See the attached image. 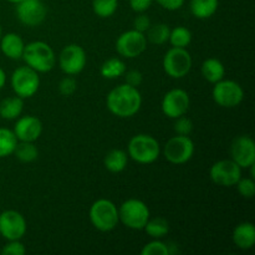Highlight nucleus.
Returning <instances> with one entry per match:
<instances>
[{
  "mask_svg": "<svg viewBox=\"0 0 255 255\" xmlns=\"http://www.w3.org/2000/svg\"><path fill=\"white\" fill-rule=\"evenodd\" d=\"M106 106L114 116L120 119H129L141 109V92L137 87L129 86L127 84L119 85L107 95Z\"/></svg>",
  "mask_w": 255,
  "mask_h": 255,
  "instance_id": "nucleus-1",
  "label": "nucleus"
},
{
  "mask_svg": "<svg viewBox=\"0 0 255 255\" xmlns=\"http://www.w3.org/2000/svg\"><path fill=\"white\" fill-rule=\"evenodd\" d=\"M22 60L25 64L39 74H45L54 69L56 56L49 44L44 41H32L25 45Z\"/></svg>",
  "mask_w": 255,
  "mask_h": 255,
  "instance_id": "nucleus-2",
  "label": "nucleus"
},
{
  "mask_svg": "<svg viewBox=\"0 0 255 255\" xmlns=\"http://www.w3.org/2000/svg\"><path fill=\"white\" fill-rule=\"evenodd\" d=\"M127 154L139 164H151L161 154L159 142L151 134L139 133L132 137L127 146Z\"/></svg>",
  "mask_w": 255,
  "mask_h": 255,
  "instance_id": "nucleus-3",
  "label": "nucleus"
},
{
  "mask_svg": "<svg viewBox=\"0 0 255 255\" xmlns=\"http://www.w3.org/2000/svg\"><path fill=\"white\" fill-rule=\"evenodd\" d=\"M90 222L100 232L114 231L120 223L119 208L110 199H97L94 202L89 212Z\"/></svg>",
  "mask_w": 255,
  "mask_h": 255,
  "instance_id": "nucleus-4",
  "label": "nucleus"
},
{
  "mask_svg": "<svg viewBox=\"0 0 255 255\" xmlns=\"http://www.w3.org/2000/svg\"><path fill=\"white\" fill-rule=\"evenodd\" d=\"M120 222L132 231H142L148 222L151 213L143 201L131 198L125 201L119 208Z\"/></svg>",
  "mask_w": 255,
  "mask_h": 255,
  "instance_id": "nucleus-5",
  "label": "nucleus"
},
{
  "mask_svg": "<svg viewBox=\"0 0 255 255\" xmlns=\"http://www.w3.org/2000/svg\"><path fill=\"white\" fill-rule=\"evenodd\" d=\"M10 85L16 96L21 99H30L34 96L40 87L39 72L31 67L20 66L12 71L10 77Z\"/></svg>",
  "mask_w": 255,
  "mask_h": 255,
  "instance_id": "nucleus-6",
  "label": "nucleus"
},
{
  "mask_svg": "<svg viewBox=\"0 0 255 255\" xmlns=\"http://www.w3.org/2000/svg\"><path fill=\"white\" fill-rule=\"evenodd\" d=\"M214 102L224 109L239 106L244 100V90L234 80H224L216 82L212 91Z\"/></svg>",
  "mask_w": 255,
  "mask_h": 255,
  "instance_id": "nucleus-7",
  "label": "nucleus"
},
{
  "mask_svg": "<svg viewBox=\"0 0 255 255\" xmlns=\"http://www.w3.org/2000/svg\"><path fill=\"white\" fill-rule=\"evenodd\" d=\"M192 69V56L187 49L171 47L163 57V70L172 79L187 76Z\"/></svg>",
  "mask_w": 255,
  "mask_h": 255,
  "instance_id": "nucleus-8",
  "label": "nucleus"
},
{
  "mask_svg": "<svg viewBox=\"0 0 255 255\" xmlns=\"http://www.w3.org/2000/svg\"><path fill=\"white\" fill-rule=\"evenodd\" d=\"M194 154V142L189 136H177L172 137L167 141L163 148V156L167 161L172 164H184Z\"/></svg>",
  "mask_w": 255,
  "mask_h": 255,
  "instance_id": "nucleus-9",
  "label": "nucleus"
},
{
  "mask_svg": "<svg viewBox=\"0 0 255 255\" xmlns=\"http://www.w3.org/2000/svg\"><path fill=\"white\" fill-rule=\"evenodd\" d=\"M147 39L143 32L137 30H127L116 40V51L125 59H134L146 51Z\"/></svg>",
  "mask_w": 255,
  "mask_h": 255,
  "instance_id": "nucleus-10",
  "label": "nucleus"
},
{
  "mask_svg": "<svg viewBox=\"0 0 255 255\" xmlns=\"http://www.w3.org/2000/svg\"><path fill=\"white\" fill-rule=\"evenodd\" d=\"M86 51L77 44H70L62 49L59 55V66L69 76L79 75L86 66Z\"/></svg>",
  "mask_w": 255,
  "mask_h": 255,
  "instance_id": "nucleus-11",
  "label": "nucleus"
},
{
  "mask_svg": "<svg viewBox=\"0 0 255 255\" xmlns=\"http://www.w3.org/2000/svg\"><path fill=\"white\" fill-rule=\"evenodd\" d=\"M26 228V219L20 212L7 209L0 213V236L5 241H20Z\"/></svg>",
  "mask_w": 255,
  "mask_h": 255,
  "instance_id": "nucleus-12",
  "label": "nucleus"
},
{
  "mask_svg": "<svg viewBox=\"0 0 255 255\" xmlns=\"http://www.w3.org/2000/svg\"><path fill=\"white\" fill-rule=\"evenodd\" d=\"M15 5L17 20L25 26H37L46 19L47 9L42 0H21Z\"/></svg>",
  "mask_w": 255,
  "mask_h": 255,
  "instance_id": "nucleus-13",
  "label": "nucleus"
},
{
  "mask_svg": "<svg viewBox=\"0 0 255 255\" xmlns=\"http://www.w3.org/2000/svg\"><path fill=\"white\" fill-rule=\"evenodd\" d=\"M212 182L221 187H234L242 178V168L233 159H221L209 169Z\"/></svg>",
  "mask_w": 255,
  "mask_h": 255,
  "instance_id": "nucleus-14",
  "label": "nucleus"
},
{
  "mask_svg": "<svg viewBox=\"0 0 255 255\" xmlns=\"http://www.w3.org/2000/svg\"><path fill=\"white\" fill-rule=\"evenodd\" d=\"M191 106V99L186 90L172 89L163 96L161 102L162 112L168 119H177L188 112Z\"/></svg>",
  "mask_w": 255,
  "mask_h": 255,
  "instance_id": "nucleus-15",
  "label": "nucleus"
},
{
  "mask_svg": "<svg viewBox=\"0 0 255 255\" xmlns=\"http://www.w3.org/2000/svg\"><path fill=\"white\" fill-rule=\"evenodd\" d=\"M231 157L241 168H249L255 163V143L248 134L236 137L231 146Z\"/></svg>",
  "mask_w": 255,
  "mask_h": 255,
  "instance_id": "nucleus-16",
  "label": "nucleus"
},
{
  "mask_svg": "<svg viewBox=\"0 0 255 255\" xmlns=\"http://www.w3.org/2000/svg\"><path fill=\"white\" fill-rule=\"evenodd\" d=\"M12 132L16 136L17 141L35 142L41 136L42 124L36 116L32 115L20 116L19 119H16Z\"/></svg>",
  "mask_w": 255,
  "mask_h": 255,
  "instance_id": "nucleus-17",
  "label": "nucleus"
},
{
  "mask_svg": "<svg viewBox=\"0 0 255 255\" xmlns=\"http://www.w3.org/2000/svg\"><path fill=\"white\" fill-rule=\"evenodd\" d=\"M24 40L16 32H7L0 39V50L7 59L20 60L24 54Z\"/></svg>",
  "mask_w": 255,
  "mask_h": 255,
  "instance_id": "nucleus-18",
  "label": "nucleus"
},
{
  "mask_svg": "<svg viewBox=\"0 0 255 255\" xmlns=\"http://www.w3.org/2000/svg\"><path fill=\"white\" fill-rule=\"evenodd\" d=\"M233 243L242 251L252 249L255 244V226L252 222H242L233 231Z\"/></svg>",
  "mask_w": 255,
  "mask_h": 255,
  "instance_id": "nucleus-19",
  "label": "nucleus"
},
{
  "mask_svg": "<svg viewBox=\"0 0 255 255\" xmlns=\"http://www.w3.org/2000/svg\"><path fill=\"white\" fill-rule=\"evenodd\" d=\"M24 110V99L19 96L5 97L0 101V117L4 120H16L21 116Z\"/></svg>",
  "mask_w": 255,
  "mask_h": 255,
  "instance_id": "nucleus-20",
  "label": "nucleus"
},
{
  "mask_svg": "<svg viewBox=\"0 0 255 255\" xmlns=\"http://www.w3.org/2000/svg\"><path fill=\"white\" fill-rule=\"evenodd\" d=\"M202 76L211 84H216V82L221 81L224 79L226 75V67H224L223 62L221 60L216 59V57H209V59L204 60L201 67Z\"/></svg>",
  "mask_w": 255,
  "mask_h": 255,
  "instance_id": "nucleus-21",
  "label": "nucleus"
},
{
  "mask_svg": "<svg viewBox=\"0 0 255 255\" xmlns=\"http://www.w3.org/2000/svg\"><path fill=\"white\" fill-rule=\"evenodd\" d=\"M128 163V154L124 149L115 148L111 149L109 153L105 156L104 164L106 169L111 173H121L126 169Z\"/></svg>",
  "mask_w": 255,
  "mask_h": 255,
  "instance_id": "nucleus-22",
  "label": "nucleus"
},
{
  "mask_svg": "<svg viewBox=\"0 0 255 255\" xmlns=\"http://www.w3.org/2000/svg\"><path fill=\"white\" fill-rule=\"evenodd\" d=\"M219 6V0H191L189 9L197 19L206 20L213 16Z\"/></svg>",
  "mask_w": 255,
  "mask_h": 255,
  "instance_id": "nucleus-23",
  "label": "nucleus"
},
{
  "mask_svg": "<svg viewBox=\"0 0 255 255\" xmlns=\"http://www.w3.org/2000/svg\"><path fill=\"white\" fill-rule=\"evenodd\" d=\"M125 72H126V65L120 57H110L101 65V69H100L101 76L109 80L124 76Z\"/></svg>",
  "mask_w": 255,
  "mask_h": 255,
  "instance_id": "nucleus-24",
  "label": "nucleus"
},
{
  "mask_svg": "<svg viewBox=\"0 0 255 255\" xmlns=\"http://www.w3.org/2000/svg\"><path fill=\"white\" fill-rule=\"evenodd\" d=\"M143 229L147 236L151 237L152 239H162L168 234L169 223L167 219L162 218V217H156V218L149 217L148 222H147Z\"/></svg>",
  "mask_w": 255,
  "mask_h": 255,
  "instance_id": "nucleus-25",
  "label": "nucleus"
},
{
  "mask_svg": "<svg viewBox=\"0 0 255 255\" xmlns=\"http://www.w3.org/2000/svg\"><path fill=\"white\" fill-rule=\"evenodd\" d=\"M12 154H15V157L22 163H31V162L36 161V158L39 157V149L35 146L34 142L17 141Z\"/></svg>",
  "mask_w": 255,
  "mask_h": 255,
  "instance_id": "nucleus-26",
  "label": "nucleus"
},
{
  "mask_svg": "<svg viewBox=\"0 0 255 255\" xmlns=\"http://www.w3.org/2000/svg\"><path fill=\"white\" fill-rule=\"evenodd\" d=\"M17 138L12 129L0 127V158H5L14 153Z\"/></svg>",
  "mask_w": 255,
  "mask_h": 255,
  "instance_id": "nucleus-27",
  "label": "nucleus"
},
{
  "mask_svg": "<svg viewBox=\"0 0 255 255\" xmlns=\"http://www.w3.org/2000/svg\"><path fill=\"white\" fill-rule=\"evenodd\" d=\"M169 32H171V29H169L168 25L159 22V24L149 26V29L147 30L146 39L147 41L154 45H163L168 41Z\"/></svg>",
  "mask_w": 255,
  "mask_h": 255,
  "instance_id": "nucleus-28",
  "label": "nucleus"
},
{
  "mask_svg": "<svg viewBox=\"0 0 255 255\" xmlns=\"http://www.w3.org/2000/svg\"><path fill=\"white\" fill-rule=\"evenodd\" d=\"M168 41L171 42L172 47L187 49V46L192 42L191 30L187 29L186 26H176L174 29H171Z\"/></svg>",
  "mask_w": 255,
  "mask_h": 255,
  "instance_id": "nucleus-29",
  "label": "nucleus"
},
{
  "mask_svg": "<svg viewBox=\"0 0 255 255\" xmlns=\"http://www.w3.org/2000/svg\"><path fill=\"white\" fill-rule=\"evenodd\" d=\"M119 7V0H92V10L101 19L111 17Z\"/></svg>",
  "mask_w": 255,
  "mask_h": 255,
  "instance_id": "nucleus-30",
  "label": "nucleus"
},
{
  "mask_svg": "<svg viewBox=\"0 0 255 255\" xmlns=\"http://www.w3.org/2000/svg\"><path fill=\"white\" fill-rule=\"evenodd\" d=\"M141 255H169L168 246L161 239H153L149 243L144 244L141 249Z\"/></svg>",
  "mask_w": 255,
  "mask_h": 255,
  "instance_id": "nucleus-31",
  "label": "nucleus"
},
{
  "mask_svg": "<svg viewBox=\"0 0 255 255\" xmlns=\"http://www.w3.org/2000/svg\"><path fill=\"white\" fill-rule=\"evenodd\" d=\"M173 128L177 134L189 136L192 133V131H193V122H192V120L189 117L183 115V116H179L177 119H174Z\"/></svg>",
  "mask_w": 255,
  "mask_h": 255,
  "instance_id": "nucleus-32",
  "label": "nucleus"
},
{
  "mask_svg": "<svg viewBox=\"0 0 255 255\" xmlns=\"http://www.w3.org/2000/svg\"><path fill=\"white\" fill-rule=\"evenodd\" d=\"M237 189H238L239 194L243 198H253L255 194V182L254 178H243L242 177L238 182H237Z\"/></svg>",
  "mask_w": 255,
  "mask_h": 255,
  "instance_id": "nucleus-33",
  "label": "nucleus"
},
{
  "mask_svg": "<svg viewBox=\"0 0 255 255\" xmlns=\"http://www.w3.org/2000/svg\"><path fill=\"white\" fill-rule=\"evenodd\" d=\"M76 90H77V82L72 76H69V75H67L66 77H64V79L60 81L59 92L62 95V96L65 97L72 96V95L76 92Z\"/></svg>",
  "mask_w": 255,
  "mask_h": 255,
  "instance_id": "nucleus-34",
  "label": "nucleus"
},
{
  "mask_svg": "<svg viewBox=\"0 0 255 255\" xmlns=\"http://www.w3.org/2000/svg\"><path fill=\"white\" fill-rule=\"evenodd\" d=\"M26 253L25 246L20 241H7L1 249L2 255H24Z\"/></svg>",
  "mask_w": 255,
  "mask_h": 255,
  "instance_id": "nucleus-35",
  "label": "nucleus"
},
{
  "mask_svg": "<svg viewBox=\"0 0 255 255\" xmlns=\"http://www.w3.org/2000/svg\"><path fill=\"white\" fill-rule=\"evenodd\" d=\"M126 75V84L129 86H133L138 89V86H141V84L143 82V75L138 70H129V71L125 72Z\"/></svg>",
  "mask_w": 255,
  "mask_h": 255,
  "instance_id": "nucleus-36",
  "label": "nucleus"
},
{
  "mask_svg": "<svg viewBox=\"0 0 255 255\" xmlns=\"http://www.w3.org/2000/svg\"><path fill=\"white\" fill-rule=\"evenodd\" d=\"M151 25V19H149L146 14H143V12H141V14L133 20V29L139 32H143V34L149 29Z\"/></svg>",
  "mask_w": 255,
  "mask_h": 255,
  "instance_id": "nucleus-37",
  "label": "nucleus"
},
{
  "mask_svg": "<svg viewBox=\"0 0 255 255\" xmlns=\"http://www.w3.org/2000/svg\"><path fill=\"white\" fill-rule=\"evenodd\" d=\"M152 4H153V0H129L131 9L138 14L147 11L152 6Z\"/></svg>",
  "mask_w": 255,
  "mask_h": 255,
  "instance_id": "nucleus-38",
  "label": "nucleus"
},
{
  "mask_svg": "<svg viewBox=\"0 0 255 255\" xmlns=\"http://www.w3.org/2000/svg\"><path fill=\"white\" fill-rule=\"evenodd\" d=\"M156 2L163 9L174 11V10H178L183 6L184 0H156Z\"/></svg>",
  "mask_w": 255,
  "mask_h": 255,
  "instance_id": "nucleus-39",
  "label": "nucleus"
},
{
  "mask_svg": "<svg viewBox=\"0 0 255 255\" xmlns=\"http://www.w3.org/2000/svg\"><path fill=\"white\" fill-rule=\"evenodd\" d=\"M5 84H6V74H5L4 70L0 67V90L5 86Z\"/></svg>",
  "mask_w": 255,
  "mask_h": 255,
  "instance_id": "nucleus-40",
  "label": "nucleus"
},
{
  "mask_svg": "<svg viewBox=\"0 0 255 255\" xmlns=\"http://www.w3.org/2000/svg\"><path fill=\"white\" fill-rule=\"evenodd\" d=\"M9 2H12V4H17L19 1H21V0H7Z\"/></svg>",
  "mask_w": 255,
  "mask_h": 255,
  "instance_id": "nucleus-41",
  "label": "nucleus"
},
{
  "mask_svg": "<svg viewBox=\"0 0 255 255\" xmlns=\"http://www.w3.org/2000/svg\"><path fill=\"white\" fill-rule=\"evenodd\" d=\"M1 36H2V27L1 25H0V39H1Z\"/></svg>",
  "mask_w": 255,
  "mask_h": 255,
  "instance_id": "nucleus-42",
  "label": "nucleus"
}]
</instances>
